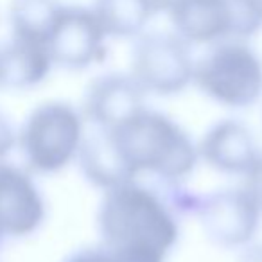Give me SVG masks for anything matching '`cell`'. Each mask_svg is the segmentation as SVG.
<instances>
[{"label": "cell", "instance_id": "52a82bcc", "mask_svg": "<svg viewBox=\"0 0 262 262\" xmlns=\"http://www.w3.org/2000/svg\"><path fill=\"white\" fill-rule=\"evenodd\" d=\"M106 34L92 8L63 6L47 47L54 65L83 70L106 58Z\"/></svg>", "mask_w": 262, "mask_h": 262}, {"label": "cell", "instance_id": "7402d4cb", "mask_svg": "<svg viewBox=\"0 0 262 262\" xmlns=\"http://www.w3.org/2000/svg\"><path fill=\"white\" fill-rule=\"evenodd\" d=\"M6 239V235H4V232H2V230H0V244H2V241Z\"/></svg>", "mask_w": 262, "mask_h": 262}, {"label": "cell", "instance_id": "9c48e42d", "mask_svg": "<svg viewBox=\"0 0 262 262\" xmlns=\"http://www.w3.org/2000/svg\"><path fill=\"white\" fill-rule=\"evenodd\" d=\"M45 219V201L26 169L0 160V230L6 237H26Z\"/></svg>", "mask_w": 262, "mask_h": 262}, {"label": "cell", "instance_id": "30bf717a", "mask_svg": "<svg viewBox=\"0 0 262 262\" xmlns=\"http://www.w3.org/2000/svg\"><path fill=\"white\" fill-rule=\"evenodd\" d=\"M200 160L214 171L230 176H246L260 149L251 129L237 119L217 120L198 144Z\"/></svg>", "mask_w": 262, "mask_h": 262}, {"label": "cell", "instance_id": "3957f363", "mask_svg": "<svg viewBox=\"0 0 262 262\" xmlns=\"http://www.w3.org/2000/svg\"><path fill=\"white\" fill-rule=\"evenodd\" d=\"M194 84L225 108L253 106L262 97V58L248 40L219 41L196 59Z\"/></svg>", "mask_w": 262, "mask_h": 262}, {"label": "cell", "instance_id": "ba28073f", "mask_svg": "<svg viewBox=\"0 0 262 262\" xmlns=\"http://www.w3.org/2000/svg\"><path fill=\"white\" fill-rule=\"evenodd\" d=\"M146 90L131 74L108 72L88 84L83 99V117L90 126L115 129L139 115L146 104Z\"/></svg>", "mask_w": 262, "mask_h": 262}, {"label": "cell", "instance_id": "4fadbf2b", "mask_svg": "<svg viewBox=\"0 0 262 262\" xmlns=\"http://www.w3.org/2000/svg\"><path fill=\"white\" fill-rule=\"evenodd\" d=\"M92 9L112 38L140 36L155 16L149 0H94Z\"/></svg>", "mask_w": 262, "mask_h": 262}, {"label": "cell", "instance_id": "7c38bea8", "mask_svg": "<svg viewBox=\"0 0 262 262\" xmlns=\"http://www.w3.org/2000/svg\"><path fill=\"white\" fill-rule=\"evenodd\" d=\"M52 65L47 45L11 34L0 45V86L13 90L33 88L47 77Z\"/></svg>", "mask_w": 262, "mask_h": 262}, {"label": "cell", "instance_id": "8fae6325", "mask_svg": "<svg viewBox=\"0 0 262 262\" xmlns=\"http://www.w3.org/2000/svg\"><path fill=\"white\" fill-rule=\"evenodd\" d=\"M76 160L79 162L84 180L101 189L102 192L137 180L120 155L110 129L92 126L84 133Z\"/></svg>", "mask_w": 262, "mask_h": 262}, {"label": "cell", "instance_id": "ac0fdd59", "mask_svg": "<svg viewBox=\"0 0 262 262\" xmlns=\"http://www.w3.org/2000/svg\"><path fill=\"white\" fill-rule=\"evenodd\" d=\"M237 262H262V244H250V246H246Z\"/></svg>", "mask_w": 262, "mask_h": 262}, {"label": "cell", "instance_id": "2e32d148", "mask_svg": "<svg viewBox=\"0 0 262 262\" xmlns=\"http://www.w3.org/2000/svg\"><path fill=\"white\" fill-rule=\"evenodd\" d=\"M15 146H18V135L13 129L9 119L0 112V160H4Z\"/></svg>", "mask_w": 262, "mask_h": 262}, {"label": "cell", "instance_id": "6da1fadb", "mask_svg": "<svg viewBox=\"0 0 262 262\" xmlns=\"http://www.w3.org/2000/svg\"><path fill=\"white\" fill-rule=\"evenodd\" d=\"M176 203L137 180L104 192L97 210L102 246L113 255L167 258L180 239Z\"/></svg>", "mask_w": 262, "mask_h": 262}, {"label": "cell", "instance_id": "44dd1931", "mask_svg": "<svg viewBox=\"0 0 262 262\" xmlns=\"http://www.w3.org/2000/svg\"><path fill=\"white\" fill-rule=\"evenodd\" d=\"M251 2H253V4L257 6V8H258V9H260V11H262V0H251Z\"/></svg>", "mask_w": 262, "mask_h": 262}, {"label": "cell", "instance_id": "5bb4252c", "mask_svg": "<svg viewBox=\"0 0 262 262\" xmlns=\"http://www.w3.org/2000/svg\"><path fill=\"white\" fill-rule=\"evenodd\" d=\"M61 9L58 0H11V34L47 45Z\"/></svg>", "mask_w": 262, "mask_h": 262}, {"label": "cell", "instance_id": "d6986e66", "mask_svg": "<svg viewBox=\"0 0 262 262\" xmlns=\"http://www.w3.org/2000/svg\"><path fill=\"white\" fill-rule=\"evenodd\" d=\"M182 0H149V4H151V8H153V11H155V15L157 13H171L172 9L176 8V6L180 4Z\"/></svg>", "mask_w": 262, "mask_h": 262}, {"label": "cell", "instance_id": "8992f818", "mask_svg": "<svg viewBox=\"0 0 262 262\" xmlns=\"http://www.w3.org/2000/svg\"><path fill=\"white\" fill-rule=\"evenodd\" d=\"M192 210L207 239L221 248L244 250L260 228L262 208L244 185L207 194Z\"/></svg>", "mask_w": 262, "mask_h": 262}, {"label": "cell", "instance_id": "5b68a950", "mask_svg": "<svg viewBox=\"0 0 262 262\" xmlns=\"http://www.w3.org/2000/svg\"><path fill=\"white\" fill-rule=\"evenodd\" d=\"M187 43L176 33L151 31L135 38L131 49V76L146 94L176 95L194 84L196 59Z\"/></svg>", "mask_w": 262, "mask_h": 262}, {"label": "cell", "instance_id": "ffe728a7", "mask_svg": "<svg viewBox=\"0 0 262 262\" xmlns=\"http://www.w3.org/2000/svg\"><path fill=\"white\" fill-rule=\"evenodd\" d=\"M106 250H108V248H106ZM110 253H112V251H110ZM113 258H115V262H165L164 258L146 257V255H113Z\"/></svg>", "mask_w": 262, "mask_h": 262}, {"label": "cell", "instance_id": "9a60e30c", "mask_svg": "<svg viewBox=\"0 0 262 262\" xmlns=\"http://www.w3.org/2000/svg\"><path fill=\"white\" fill-rule=\"evenodd\" d=\"M63 262H115L113 255L104 246H95V248H84L76 253L69 255Z\"/></svg>", "mask_w": 262, "mask_h": 262}, {"label": "cell", "instance_id": "7a4b0ae2", "mask_svg": "<svg viewBox=\"0 0 262 262\" xmlns=\"http://www.w3.org/2000/svg\"><path fill=\"white\" fill-rule=\"evenodd\" d=\"M110 131L137 178L149 174L178 185L192 174L200 160L198 144L182 124L157 110L144 108L139 115Z\"/></svg>", "mask_w": 262, "mask_h": 262}, {"label": "cell", "instance_id": "e0dca14e", "mask_svg": "<svg viewBox=\"0 0 262 262\" xmlns=\"http://www.w3.org/2000/svg\"><path fill=\"white\" fill-rule=\"evenodd\" d=\"M244 187L262 208V151L258 155L257 162L253 164V167L250 169V172L244 176Z\"/></svg>", "mask_w": 262, "mask_h": 262}, {"label": "cell", "instance_id": "277c9868", "mask_svg": "<svg viewBox=\"0 0 262 262\" xmlns=\"http://www.w3.org/2000/svg\"><path fill=\"white\" fill-rule=\"evenodd\" d=\"M84 133V117L74 106L43 102L24 120L18 147L31 171L58 172L77 158Z\"/></svg>", "mask_w": 262, "mask_h": 262}]
</instances>
